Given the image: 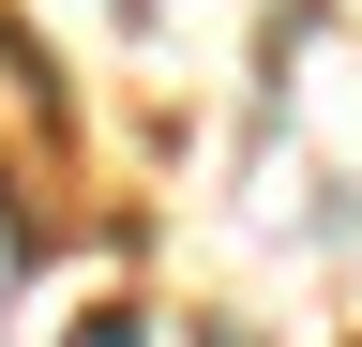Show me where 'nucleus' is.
I'll use <instances>...</instances> for the list:
<instances>
[{
    "instance_id": "nucleus-1",
    "label": "nucleus",
    "mask_w": 362,
    "mask_h": 347,
    "mask_svg": "<svg viewBox=\"0 0 362 347\" xmlns=\"http://www.w3.org/2000/svg\"><path fill=\"white\" fill-rule=\"evenodd\" d=\"M61 347H151V317H136V302H90V317H76Z\"/></svg>"
}]
</instances>
